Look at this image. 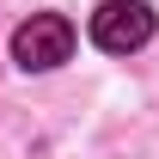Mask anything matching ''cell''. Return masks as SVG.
<instances>
[{"label": "cell", "instance_id": "6da1fadb", "mask_svg": "<svg viewBox=\"0 0 159 159\" xmlns=\"http://www.w3.org/2000/svg\"><path fill=\"white\" fill-rule=\"evenodd\" d=\"M67 55H74V25L61 19V12H31L12 31V61H19L25 74H49Z\"/></svg>", "mask_w": 159, "mask_h": 159}, {"label": "cell", "instance_id": "7a4b0ae2", "mask_svg": "<svg viewBox=\"0 0 159 159\" xmlns=\"http://www.w3.org/2000/svg\"><path fill=\"white\" fill-rule=\"evenodd\" d=\"M147 37H153V6L147 0H104L92 12V43L104 55H135Z\"/></svg>", "mask_w": 159, "mask_h": 159}]
</instances>
